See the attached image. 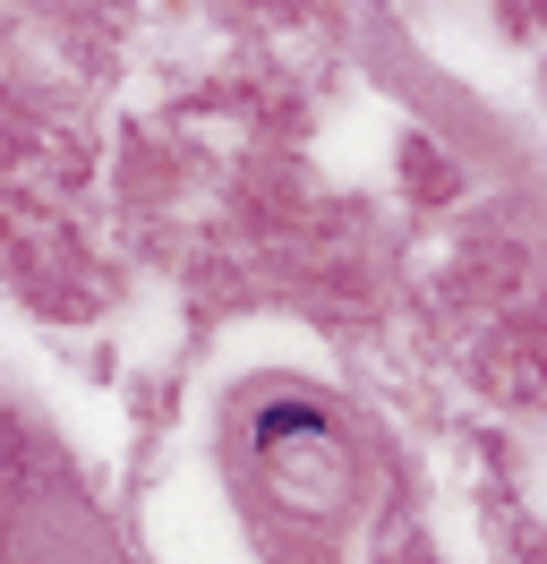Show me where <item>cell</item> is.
Here are the masks:
<instances>
[{
  "mask_svg": "<svg viewBox=\"0 0 547 564\" xmlns=\"http://www.w3.org/2000/svg\"><path fill=\"white\" fill-rule=\"evenodd\" d=\"M0 564H137L95 488L0 402Z\"/></svg>",
  "mask_w": 547,
  "mask_h": 564,
  "instance_id": "1",
  "label": "cell"
},
{
  "mask_svg": "<svg viewBox=\"0 0 547 564\" xmlns=\"http://www.w3.org/2000/svg\"><path fill=\"white\" fill-rule=\"evenodd\" d=\"M257 445L274 462V496H291V505H334L342 496V436L334 420L317 411V402H274L266 427H257Z\"/></svg>",
  "mask_w": 547,
  "mask_h": 564,
  "instance_id": "2",
  "label": "cell"
}]
</instances>
